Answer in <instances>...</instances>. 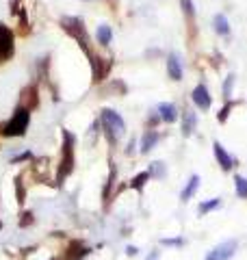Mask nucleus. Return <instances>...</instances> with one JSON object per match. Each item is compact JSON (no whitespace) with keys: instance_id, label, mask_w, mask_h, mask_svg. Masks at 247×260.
I'll use <instances>...</instances> for the list:
<instances>
[{"instance_id":"f3484780","label":"nucleus","mask_w":247,"mask_h":260,"mask_svg":"<svg viewBox=\"0 0 247 260\" xmlns=\"http://www.w3.org/2000/svg\"><path fill=\"white\" fill-rule=\"evenodd\" d=\"M96 37H98V44H100V46H109V44H111V39H113V30H111V26H106V24L98 26Z\"/></svg>"},{"instance_id":"6ab92c4d","label":"nucleus","mask_w":247,"mask_h":260,"mask_svg":"<svg viewBox=\"0 0 247 260\" xmlns=\"http://www.w3.org/2000/svg\"><path fill=\"white\" fill-rule=\"evenodd\" d=\"M219 206H221V200H219V198H212V200L202 202V204L197 206V213L206 215V213H210V210H215V208H219Z\"/></svg>"},{"instance_id":"9b49d317","label":"nucleus","mask_w":247,"mask_h":260,"mask_svg":"<svg viewBox=\"0 0 247 260\" xmlns=\"http://www.w3.org/2000/svg\"><path fill=\"white\" fill-rule=\"evenodd\" d=\"M159 117L163 121H167V124H174L178 119V109L171 102H161L159 104Z\"/></svg>"},{"instance_id":"20e7f679","label":"nucleus","mask_w":247,"mask_h":260,"mask_svg":"<svg viewBox=\"0 0 247 260\" xmlns=\"http://www.w3.org/2000/svg\"><path fill=\"white\" fill-rule=\"evenodd\" d=\"M100 124L104 128V133H106V139H109L111 143L117 141L119 137L123 135V130H126V124H123L121 115H119V113H115V111H111V109H104L102 111Z\"/></svg>"},{"instance_id":"2f4dec72","label":"nucleus","mask_w":247,"mask_h":260,"mask_svg":"<svg viewBox=\"0 0 247 260\" xmlns=\"http://www.w3.org/2000/svg\"><path fill=\"white\" fill-rule=\"evenodd\" d=\"M145 260H159V251H152V254H150V256H147Z\"/></svg>"},{"instance_id":"f8f14e48","label":"nucleus","mask_w":247,"mask_h":260,"mask_svg":"<svg viewBox=\"0 0 247 260\" xmlns=\"http://www.w3.org/2000/svg\"><path fill=\"white\" fill-rule=\"evenodd\" d=\"M167 74L171 80H182V63H180L178 54H169L167 59Z\"/></svg>"},{"instance_id":"4be33fe9","label":"nucleus","mask_w":247,"mask_h":260,"mask_svg":"<svg viewBox=\"0 0 247 260\" xmlns=\"http://www.w3.org/2000/svg\"><path fill=\"white\" fill-rule=\"evenodd\" d=\"M232 85H234V74H228L226 83H224V98L226 100H230V95H232Z\"/></svg>"},{"instance_id":"423d86ee","label":"nucleus","mask_w":247,"mask_h":260,"mask_svg":"<svg viewBox=\"0 0 247 260\" xmlns=\"http://www.w3.org/2000/svg\"><path fill=\"white\" fill-rule=\"evenodd\" d=\"M234 251H236V241H224V243H219L217 247H212L208 251V256H206V260H230L234 256Z\"/></svg>"},{"instance_id":"7c9ffc66","label":"nucleus","mask_w":247,"mask_h":260,"mask_svg":"<svg viewBox=\"0 0 247 260\" xmlns=\"http://www.w3.org/2000/svg\"><path fill=\"white\" fill-rule=\"evenodd\" d=\"M126 254H128V256H137V254H139V249H137L135 245H128V247H126Z\"/></svg>"},{"instance_id":"bb28decb","label":"nucleus","mask_w":247,"mask_h":260,"mask_svg":"<svg viewBox=\"0 0 247 260\" xmlns=\"http://www.w3.org/2000/svg\"><path fill=\"white\" fill-rule=\"evenodd\" d=\"M161 243H163V245H182L184 241L182 239H163Z\"/></svg>"},{"instance_id":"5701e85b","label":"nucleus","mask_w":247,"mask_h":260,"mask_svg":"<svg viewBox=\"0 0 247 260\" xmlns=\"http://www.w3.org/2000/svg\"><path fill=\"white\" fill-rule=\"evenodd\" d=\"M150 176H154V178H163L165 176V165H163V162H152Z\"/></svg>"},{"instance_id":"c756f323","label":"nucleus","mask_w":247,"mask_h":260,"mask_svg":"<svg viewBox=\"0 0 247 260\" xmlns=\"http://www.w3.org/2000/svg\"><path fill=\"white\" fill-rule=\"evenodd\" d=\"M30 158V152H24V154H18V156L13 158V162H20V160H28Z\"/></svg>"},{"instance_id":"dca6fc26","label":"nucleus","mask_w":247,"mask_h":260,"mask_svg":"<svg viewBox=\"0 0 247 260\" xmlns=\"http://www.w3.org/2000/svg\"><path fill=\"white\" fill-rule=\"evenodd\" d=\"M212 26H215V32H219V35H228L230 32V24L224 13H217L215 18H212Z\"/></svg>"},{"instance_id":"412c9836","label":"nucleus","mask_w":247,"mask_h":260,"mask_svg":"<svg viewBox=\"0 0 247 260\" xmlns=\"http://www.w3.org/2000/svg\"><path fill=\"white\" fill-rule=\"evenodd\" d=\"M234 189H236V195L241 200H247V178L243 176H236L234 178Z\"/></svg>"},{"instance_id":"aec40b11","label":"nucleus","mask_w":247,"mask_h":260,"mask_svg":"<svg viewBox=\"0 0 247 260\" xmlns=\"http://www.w3.org/2000/svg\"><path fill=\"white\" fill-rule=\"evenodd\" d=\"M147 180H150V172H141V174H137L133 180H130V186L137 189V191H143V186H145Z\"/></svg>"},{"instance_id":"4468645a","label":"nucleus","mask_w":247,"mask_h":260,"mask_svg":"<svg viewBox=\"0 0 247 260\" xmlns=\"http://www.w3.org/2000/svg\"><path fill=\"white\" fill-rule=\"evenodd\" d=\"M197 186H200V176L193 174L191 178H189V182H187V186L182 189V193H180V200H182V202L191 200L193 195H195V191H197Z\"/></svg>"},{"instance_id":"39448f33","label":"nucleus","mask_w":247,"mask_h":260,"mask_svg":"<svg viewBox=\"0 0 247 260\" xmlns=\"http://www.w3.org/2000/svg\"><path fill=\"white\" fill-rule=\"evenodd\" d=\"M15 50V37H13V30L5 24H0V63L11 59Z\"/></svg>"},{"instance_id":"f03ea898","label":"nucleus","mask_w":247,"mask_h":260,"mask_svg":"<svg viewBox=\"0 0 247 260\" xmlns=\"http://www.w3.org/2000/svg\"><path fill=\"white\" fill-rule=\"evenodd\" d=\"M61 28L68 32L72 39H76V44L82 48V52H85L87 56L94 54L91 50H89V35H87L85 22H82L80 18H76V15H65V18H61Z\"/></svg>"},{"instance_id":"cd10ccee","label":"nucleus","mask_w":247,"mask_h":260,"mask_svg":"<svg viewBox=\"0 0 247 260\" xmlns=\"http://www.w3.org/2000/svg\"><path fill=\"white\" fill-rule=\"evenodd\" d=\"M182 7H184V11L189 15H193V5H191V0H182Z\"/></svg>"},{"instance_id":"b1692460","label":"nucleus","mask_w":247,"mask_h":260,"mask_svg":"<svg viewBox=\"0 0 247 260\" xmlns=\"http://www.w3.org/2000/svg\"><path fill=\"white\" fill-rule=\"evenodd\" d=\"M232 107H234V102H232V100H228L226 107L217 113V119H219V121H226V119H228V115H230V111H232Z\"/></svg>"},{"instance_id":"f257e3e1","label":"nucleus","mask_w":247,"mask_h":260,"mask_svg":"<svg viewBox=\"0 0 247 260\" xmlns=\"http://www.w3.org/2000/svg\"><path fill=\"white\" fill-rule=\"evenodd\" d=\"M74 148H76V137H74L70 130H63L59 172H56V180H59V184L65 180V178H70L72 172H74V165H76V154H74Z\"/></svg>"},{"instance_id":"c85d7f7f","label":"nucleus","mask_w":247,"mask_h":260,"mask_svg":"<svg viewBox=\"0 0 247 260\" xmlns=\"http://www.w3.org/2000/svg\"><path fill=\"white\" fill-rule=\"evenodd\" d=\"M15 189H18V202H24V195H22V182H20V178L15 180Z\"/></svg>"},{"instance_id":"9d476101","label":"nucleus","mask_w":247,"mask_h":260,"mask_svg":"<svg viewBox=\"0 0 247 260\" xmlns=\"http://www.w3.org/2000/svg\"><path fill=\"white\" fill-rule=\"evenodd\" d=\"M191 98H193L195 107H197V109H202V111H206V109H210V104H212V98H210V93H208V89H206L204 85H197V87L193 89V93H191Z\"/></svg>"},{"instance_id":"a878e982","label":"nucleus","mask_w":247,"mask_h":260,"mask_svg":"<svg viewBox=\"0 0 247 260\" xmlns=\"http://www.w3.org/2000/svg\"><path fill=\"white\" fill-rule=\"evenodd\" d=\"M33 223V215L30 213H22V219H20V225H30Z\"/></svg>"},{"instance_id":"1a4fd4ad","label":"nucleus","mask_w":247,"mask_h":260,"mask_svg":"<svg viewBox=\"0 0 247 260\" xmlns=\"http://www.w3.org/2000/svg\"><path fill=\"white\" fill-rule=\"evenodd\" d=\"M212 152H215V158H217V162L221 165V169H224V172H230V169L234 167V158L230 156L228 150H226V148H224V145H221L219 141L212 143Z\"/></svg>"},{"instance_id":"2eb2a0df","label":"nucleus","mask_w":247,"mask_h":260,"mask_svg":"<svg viewBox=\"0 0 247 260\" xmlns=\"http://www.w3.org/2000/svg\"><path fill=\"white\" fill-rule=\"evenodd\" d=\"M159 143V133L156 130H145V135H143V139H141V154H147L154 145Z\"/></svg>"},{"instance_id":"0eeeda50","label":"nucleus","mask_w":247,"mask_h":260,"mask_svg":"<svg viewBox=\"0 0 247 260\" xmlns=\"http://www.w3.org/2000/svg\"><path fill=\"white\" fill-rule=\"evenodd\" d=\"M18 107L28 109V111H33V109L39 107V87H37V85H26V87L22 89V93H20V104H18Z\"/></svg>"},{"instance_id":"7ed1b4c3","label":"nucleus","mask_w":247,"mask_h":260,"mask_svg":"<svg viewBox=\"0 0 247 260\" xmlns=\"http://www.w3.org/2000/svg\"><path fill=\"white\" fill-rule=\"evenodd\" d=\"M28 124H30V111L18 107L13 113V117L7 121V124H3L0 135L3 137H24L28 130Z\"/></svg>"},{"instance_id":"6e6552de","label":"nucleus","mask_w":247,"mask_h":260,"mask_svg":"<svg viewBox=\"0 0 247 260\" xmlns=\"http://www.w3.org/2000/svg\"><path fill=\"white\" fill-rule=\"evenodd\" d=\"M89 61H91V72H94V83H100L104 80V76L109 74L113 61L111 59H100L98 54H91L89 56Z\"/></svg>"},{"instance_id":"393cba45","label":"nucleus","mask_w":247,"mask_h":260,"mask_svg":"<svg viewBox=\"0 0 247 260\" xmlns=\"http://www.w3.org/2000/svg\"><path fill=\"white\" fill-rule=\"evenodd\" d=\"M115 182V165L111 162V176H109V182H106V189H104V202H109V189Z\"/></svg>"},{"instance_id":"a211bd4d","label":"nucleus","mask_w":247,"mask_h":260,"mask_svg":"<svg viewBox=\"0 0 247 260\" xmlns=\"http://www.w3.org/2000/svg\"><path fill=\"white\" fill-rule=\"evenodd\" d=\"M68 251H70V254H68V260H80L82 256H87V254H89V249H87V247H82L78 241H76V243H72Z\"/></svg>"},{"instance_id":"ddd939ff","label":"nucleus","mask_w":247,"mask_h":260,"mask_svg":"<svg viewBox=\"0 0 247 260\" xmlns=\"http://www.w3.org/2000/svg\"><path fill=\"white\" fill-rule=\"evenodd\" d=\"M195 128H197V115H195L191 109H187L184 115H182V135L184 137H191L195 133Z\"/></svg>"}]
</instances>
